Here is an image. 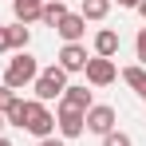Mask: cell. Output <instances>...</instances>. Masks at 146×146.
I'll return each mask as SVG.
<instances>
[{"instance_id":"6da1fadb","label":"cell","mask_w":146,"mask_h":146,"mask_svg":"<svg viewBox=\"0 0 146 146\" xmlns=\"http://www.w3.org/2000/svg\"><path fill=\"white\" fill-rule=\"evenodd\" d=\"M36 75H40V63H36V55H28V51H16L12 59H8V67H4V87H12V91H24L36 83Z\"/></svg>"},{"instance_id":"7a4b0ae2","label":"cell","mask_w":146,"mask_h":146,"mask_svg":"<svg viewBox=\"0 0 146 146\" xmlns=\"http://www.w3.org/2000/svg\"><path fill=\"white\" fill-rule=\"evenodd\" d=\"M63 87H67V71L59 67V63H51L44 71L36 75V83H32V91H36V103H51V99L63 95Z\"/></svg>"},{"instance_id":"3957f363","label":"cell","mask_w":146,"mask_h":146,"mask_svg":"<svg viewBox=\"0 0 146 146\" xmlns=\"http://www.w3.org/2000/svg\"><path fill=\"white\" fill-rule=\"evenodd\" d=\"M24 130H32L36 138H51V130H55V115L48 111V103H36V99H28V119H24Z\"/></svg>"},{"instance_id":"277c9868","label":"cell","mask_w":146,"mask_h":146,"mask_svg":"<svg viewBox=\"0 0 146 146\" xmlns=\"http://www.w3.org/2000/svg\"><path fill=\"white\" fill-rule=\"evenodd\" d=\"M115 119H119V115H115V107H107V103H95V107L87 111V130L103 138V134H111V130H115Z\"/></svg>"},{"instance_id":"5b68a950","label":"cell","mask_w":146,"mask_h":146,"mask_svg":"<svg viewBox=\"0 0 146 146\" xmlns=\"http://www.w3.org/2000/svg\"><path fill=\"white\" fill-rule=\"evenodd\" d=\"M59 107H67V111H79V115H87L95 103H91V91L83 87V83H67L63 87V95H59Z\"/></svg>"},{"instance_id":"8992f818","label":"cell","mask_w":146,"mask_h":146,"mask_svg":"<svg viewBox=\"0 0 146 146\" xmlns=\"http://www.w3.org/2000/svg\"><path fill=\"white\" fill-rule=\"evenodd\" d=\"M55 126H59L63 142H67V138H79V134L87 130V115H79V111H67V107H59V111H55Z\"/></svg>"},{"instance_id":"52a82bcc","label":"cell","mask_w":146,"mask_h":146,"mask_svg":"<svg viewBox=\"0 0 146 146\" xmlns=\"http://www.w3.org/2000/svg\"><path fill=\"white\" fill-rule=\"evenodd\" d=\"M83 71H87V83H91V87H107V83H115V59H99V55H91V59H87V67H83Z\"/></svg>"},{"instance_id":"ba28073f","label":"cell","mask_w":146,"mask_h":146,"mask_svg":"<svg viewBox=\"0 0 146 146\" xmlns=\"http://www.w3.org/2000/svg\"><path fill=\"white\" fill-rule=\"evenodd\" d=\"M87 59H91V55H87L83 44H63V48H59V67H63L67 75H71V71H83Z\"/></svg>"},{"instance_id":"9c48e42d","label":"cell","mask_w":146,"mask_h":146,"mask_svg":"<svg viewBox=\"0 0 146 146\" xmlns=\"http://www.w3.org/2000/svg\"><path fill=\"white\" fill-rule=\"evenodd\" d=\"M55 32L63 36V44H79V40L87 36V20H83L79 12H67V16H63V24L55 28Z\"/></svg>"},{"instance_id":"30bf717a","label":"cell","mask_w":146,"mask_h":146,"mask_svg":"<svg viewBox=\"0 0 146 146\" xmlns=\"http://www.w3.org/2000/svg\"><path fill=\"white\" fill-rule=\"evenodd\" d=\"M95 55L99 59H115L119 55V32H111V28L95 32Z\"/></svg>"},{"instance_id":"8fae6325","label":"cell","mask_w":146,"mask_h":146,"mask_svg":"<svg viewBox=\"0 0 146 146\" xmlns=\"http://www.w3.org/2000/svg\"><path fill=\"white\" fill-rule=\"evenodd\" d=\"M63 16H67V0H44L40 20H44L48 28H59V24H63Z\"/></svg>"},{"instance_id":"7c38bea8","label":"cell","mask_w":146,"mask_h":146,"mask_svg":"<svg viewBox=\"0 0 146 146\" xmlns=\"http://www.w3.org/2000/svg\"><path fill=\"white\" fill-rule=\"evenodd\" d=\"M40 8H44V0H12L16 24H32V20H40Z\"/></svg>"},{"instance_id":"4fadbf2b","label":"cell","mask_w":146,"mask_h":146,"mask_svg":"<svg viewBox=\"0 0 146 146\" xmlns=\"http://www.w3.org/2000/svg\"><path fill=\"white\" fill-rule=\"evenodd\" d=\"M28 40H32V28L28 24H12L8 28V48L12 51H28Z\"/></svg>"},{"instance_id":"5bb4252c","label":"cell","mask_w":146,"mask_h":146,"mask_svg":"<svg viewBox=\"0 0 146 146\" xmlns=\"http://www.w3.org/2000/svg\"><path fill=\"white\" fill-rule=\"evenodd\" d=\"M24 119H28V99H20V95H16V103H12V107L4 111V122H8V126H20V130H24Z\"/></svg>"},{"instance_id":"9a60e30c","label":"cell","mask_w":146,"mask_h":146,"mask_svg":"<svg viewBox=\"0 0 146 146\" xmlns=\"http://www.w3.org/2000/svg\"><path fill=\"white\" fill-rule=\"evenodd\" d=\"M107 12H111V0H83V20H107Z\"/></svg>"},{"instance_id":"2e32d148","label":"cell","mask_w":146,"mask_h":146,"mask_svg":"<svg viewBox=\"0 0 146 146\" xmlns=\"http://www.w3.org/2000/svg\"><path fill=\"white\" fill-rule=\"evenodd\" d=\"M122 83H126V87H134V91H142V83H146V67H126V71H122Z\"/></svg>"},{"instance_id":"e0dca14e","label":"cell","mask_w":146,"mask_h":146,"mask_svg":"<svg viewBox=\"0 0 146 146\" xmlns=\"http://www.w3.org/2000/svg\"><path fill=\"white\" fill-rule=\"evenodd\" d=\"M103 146H134V142H130V134H122V130H111V134H103Z\"/></svg>"},{"instance_id":"ac0fdd59","label":"cell","mask_w":146,"mask_h":146,"mask_svg":"<svg viewBox=\"0 0 146 146\" xmlns=\"http://www.w3.org/2000/svg\"><path fill=\"white\" fill-rule=\"evenodd\" d=\"M12 103H16V91H12V87H4V83H0V115H4V111H8V107H12Z\"/></svg>"},{"instance_id":"d6986e66","label":"cell","mask_w":146,"mask_h":146,"mask_svg":"<svg viewBox=\"0 0 146 146\" xmlns=\"http://www.w3.org/2000/svg\"><path fill=\"white\" fill-rule=\"evenodd\" d=\"M134 55H138V59L146 63V28L138 32V36H134Z\"/></svg>"},{"instance_id":"ffe728a7","label":"cell","mask_w":146,"mask_h":146,"mask_svg":"<svg viewBox=\"0 0 146 146\" xmlns=\"http://www.w3.org/2000/svg\"><path fill=\"white\" fill-rule=\"evenodd\" d=\"M4 51H12L8 48V28H0V55H4Z\"/></svg>"},{"instance_id":"44dd1931","label":"cell","mask_w":146,"mask_h":146,"mask_svg":"<svg viewBox=\"0 0 146 146\" xmlns=\"http://www.w3.org/2000/svg\"><path fill=\"white\" fill-rule=\"evenodd\" d=\"M40 146H67V142H63V138H55V134H51V138H40Z\"/></svg>"},{"instance_id":"7402d4cb","label":"cell","mask_w":146,"mask_h":146,"mask_svg":"<svg viewBox=\"0 0 146 146\" xmlns=\"http://www.w3.org/2000/svg\"><path fill=\"white\" fill-rule=\"evenodd\" d=\"M111 4H119V8H138V0H111Z\"/></svg>"},{"instance_id":"603a6c76","label":"cell","mask_w":146,"mask_h":146,"mask_svg":"<svg viewBox=\"0 0 146 146\" xmlns=\"http://www.w3.org/2000/svg\"><path fill=\"white\" fill-rule=\"evenodd\" d=\"M134 12H138V16L146 20V0H138V8H134Z\"/></svg>"},{"instance_id":"cb8c5ba5","label":"cell","mask_w":146,"mask_h":146,"mask_svg":"<svg viewBox=\"0 0 146 146\" xmlns=\"http://www.w3.org/2000/svg\"><path fill=\"white\" fill-rule=\"evenodd\" d=\"M4 126H8V122H4V115H0V134H4Z\"/></svg>"},{"instance_id":"d4e9b609","label":"cell","mask_w":146,"mask_h":146,"mask_svg":"<svg viewBox=\"0 0 146 146\" xmlns=\"http://www.w3.org/2000/svg\"><path fill=\"white\" fill-rule=\"evenodd\" d=\"M0 146H12V142H8V138H4V134H0Z\"/></svg>"},{"instance_id":"484cf974","label":"cell","mask_w":146,"mask_h":146,"mask_svg":"<svg viewBox=\"0 0 146 146\" xmlns=\"http://www.w3.org/2000/svg\"><path fill=\"white\" fill-rule=\"evenodd\" d=\"M138 95H142V99H146V83H142V91H138Z\"/></svg>"}]
</instances>
